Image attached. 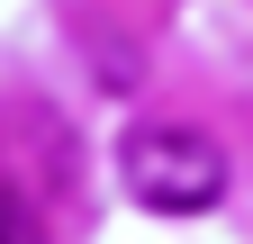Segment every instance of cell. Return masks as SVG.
Listing matches in <instances>:
<instances>
[{"instance_id": "obj_2", "label": "cell", "mask_w": 253, "mask_h": 244, "mask_svg": "<svg viewBox=\"0 0 253 244\" xmlns=\"http://www.w3.org/2000/svg\"><path fill=\"white\" fill-rule=\"evenodd\" d=\"M0 244H37V226H27V208H18V199H0Z\"/></svg>"}, {"instance_id": "obj_1", "label": "cell", "mask_w": 253, "mask_h": 244, "mask_svg": "<svg viewBox=\"0 0 253 244\" xmlns=\"http://www.w3.org/2000/svg\"><path fill=\"white\" fill-rule=\"evenodd\" d=\"M126 190H136L145 208H163V217H199V208L226 190V154L199 136V127H136L126 136Z\"/></svg>"}]
</instances>
